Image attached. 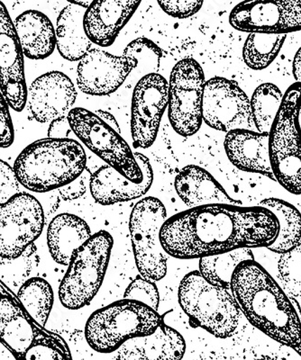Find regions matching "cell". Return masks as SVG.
Segmentation results:
<instances>
[{"instance_id": "obj_31", "label": "cell", "mask_w": 301, "mask_h": 360, "mask_svg": "<svg viewBox=\"0 0 301 360\" xmlns=\"http://www.w3.org/2000/svg\"><path fill=\"white\" fill-rule=\"evenodd\" d=\"M283 93L272 83L258 86L250 99L252 120L259 133H270L272 124L283 103Z\"/></svg>"}, {"instance_id": "obj_17", "label": "cell", "mask_w": 301, "mask_h": 360, "mask_svg": "<svg viewBox=\"0 0 301 360\" xmlns=\"http://www.w3.org/2000/svg\"><path fill=\"white\" fill-rule=\"evenodd\" d=\"M76 98L77 90L72 79L60 72H50L38 77L27 92L31 115L41 124L67 117L72 110Z\"/></svg>"}, {"instance_id": "obj_42", "label": "cell", "mask_w": 301, "mask_h": 360, "mask_svg": "<svg viewBox=\"0 0 301 360\" xmlns=\"http://www.w3.org/2000/svg\"><path fill=\"white\" fill-rule=\"evenodd\" d=\"M96 115H97L102 121H104L105 124L110 125L111 128H113L115 131H117L118 134H120V125H118L117 121L116 118L114 117V115L103 110H98L96 112Z\"/></svg>"}, {"instance_id": "obj_6", "label": "cell", "mask_w": 301, "mask_h": 360, "mask_svg": "<svg viewBox=\"0 0 301 360\" xmlns=\"http://www.w3.org/2000/svg\"><path fill=\"white\" fill-rule=\"evenodd\" d=\"M301 85L294 82L284 93L283 103L269 133L272 172L290 194L301 195Z\"/></svg>"}, {"instance_id": "obj_4", "label": "cell", "mask_w": 301, "mask_h": 360, "mask_svg": "<svg viewBox=\"0 0 301 360\" xmlns=\"http://www.w3.org/2000/svg\"><path fill=\"white\" fill-rule=\"evenodd\" d=\"M162 323L158 311L141 302L124 298L89 316L85 338L93 350L110 354L128 340L155 333Z\"/></svg>"}, {"instance_id": "obj_1", "label": "cell", "mask_w": 301, "mask_h": 360, "mask_svg": "<svg viewBox=\"0 0 301 360\" xmlns=\"http://www.w3.org/2000/svg\"><path fill=\"white\" fill-rule=\"evenodd\" d=\"M278 233L277 218L267 208L217 204L168 218L160 240L169 256L200 259L239 249L268 248Z\"/></svg>"}, {"instance_id": "obj_29", "label": "cell", "mask_w": 301, "mask_h": 360, "mask_svg": "<svg viewBox=\"0 0 301 360\" xmlns=\"http://www.w3.org/2000/svg\"><path fill=\"white\" fill-rule=\"evenodd\" d=\"M17 297L30 316L40 326H46L52 311L54 295L52 285L46 279H27L18 289Z\"/></svg>"}, {"instance_id": "obj_26", "label": "cell", "mask_w": 301, "mask_h": 360, "mask_svg": "<svg viewBox=\"0 0 301 360\" xmlns=\"http://www.w3.org/2000/svg\"><path fill=\"white\" fill-rule=\"evenodd\" d=\"M86 9L70 3L60 13L56 29V46L60 56L70 62H79L91 49L92 43L85 34Z\"/></svg>"}, {"instance_id": "obj_16", "label": "cell", "mask_w": 301, "mask_h": 360, "mask_svg": "<svg viewBox=\"0 0 301 360\" xmlns=\"http://www.w3.org/2000/svg\"><path fill=\"white\" fill-rule=\"evenodd\" d=\"M136 67L137 63L133 59L91 48L79 62L77 85L84 94L111 95L123 85Z\"/></svg>"}, {"instance_id": "obj_40", "label": "cell", "mask_w": 301, "mask_h": 360, "mask_svg": "<svg viewBox=\"0 0 301 360\" xmlns=\"http://www.w3.org/2000/svg\"><path fill=\"white\" fill-rule=\"evenodd\" d=\"M86 179H87V176H85L84 172H83L75 181L58 189L60 198L64 201H72L82 198L87 191Z\"/></svg>"}, {"instance_id": "obj_35", "label": "cell", "mask_w": 301, "mask_h": 360, "mask_svg": "<svg viewBox=\"0 0 301 360\" xmlns=\"http://www.w3.org/2000/svg\"><path fill=\"white\" fill-rule=\"evenodd\" d=\"M37 248L34 244L28 248L18 259H4L5 262L0 263V281L6 284L8 283H13L15 287L19 284L23 285L27 281V276H30L34 262H37Z\"/></svg>"}, {"instance_id": "obj_33", "label": "cell", "mask_w": 301, "mask_h": 360, "mask_svg": "<svg viewBox=\"0 0 301 360\" xmlns=\"http://www.w3.org/2000/svg\"><path fill=\"white\" fill-rule=\"evenodd\" d=\"M281 287L290 298L301 299V243L289 252L281 254L278 262Z\"/></svg>"}, {"instance_id": "obj_24", "label": "cell", "mask_w": 301, "mask_h": 360, "mask_svg": "<svg viewBox=\"0 0 301 360\" xmlns=\"http://www.w3.org/2000/svg\"><path fill=\"white\" fill-rule=\"evenodd\" d=\"M92 236L87 221L72 214L54 217L47 229V246L57 264L68 266L76 250Z\"/></svg>"}, {"instance_id": "obj_5", "label": "cell", "mask_w": 301, "mask_h": 360, "mask_svg": "<svg viewBox=\"0 0 301 360\" xmlns=\"http://www.w3.org/2000/svg\"><path fill=\"white\" fill-rule=\"evenodd\" d=\"M178 300L193 326L217 339L232 337L238 330L242 313L231 291L210 284L197 270L181 279Z\"/></svg>"}, {"instance_id": "obj_18", "label": "cell", "mask_w": 301, "mask_h": 360, "mask_svg": "<svg viewBox=\"0 0 301 360\" xmlns=\"http://www.w3.org/2000/svg\"><path fill=\"white\" fill-rule=\"evenodd\" d=\"M44 330L17 295L0 281V343L18 360Z\"/></svg>"}, {"instance_id": "obj_34", "label": "cell", "mask_w": 301, "mask_h": 360, "mask_svg": "<svg viewBox=\"0 0 301 360\" xmlns=\"http://www.w3.org/2000/svg\"><path fill=\"white\" fill-rule=\"evenodd\" d=\"M122 56L136 60L137 72L143 74V77H145L148 74L158 73L162 53L153 41L140 37L124 48Z\"/></svg>"}, {"instance_id": "obj_7", "label": "cell", "mask_w": 301, "mask_h": 360, "mask_svg": "<svg viewBox=\"0 0 301 360\" xmlns=\"http://www.w3.org/2000/svg\"><path fill=\"white\" fill-rule=\"evenodd\" d=\"M113 245L111 234L99 231L75 250L59 287L63 307L79 310L91 303L103 284Z\"/></svg>"}, {"instance_id": "obj_22", "label": "cell", "mask_w": 301, "mask_h": 360, "mask_svg": "<svg viewBox=\"0 0 301 360\" xmlns=\"http://www.w3.org/2000/svg\"><path fill=\"white\" fill-rule=\"evenodd\" d=\"M174 188L179 198L190 208L217 204H242L230 197L209 172L197 165H188L181 169L176 176Z\"/></svg>"}, {"instance_id": "obj_20", "label": "cell", "mask_w": 301, "mask_h": 360, "mask_svg": "<svg viewBox=\"0 0 301 360\" xmlns=\"http://www.w3.org/2000/svg\"><path fill=\"white\" fill-rule=\"evenodd\" d=\"M140 4V1L130 0L92 1L86 9L83 20L89 41L101 47L110 46Z\"/></svg>"}, {"instance_id": "obj_11", "label": "cell", "mask_w": 301, "mask_h": 360, "mask_svg": "<svg viewBox=\"0 0 301 360\" xmlns=\"http://www.w3.org/2000/svg\"><path fill=\"white\" fill-rule=\"evenodd\" d=\"M44 220L40 202L27 192L0 205V258L15 259L23 255L43 233Z\"/></svg>"}, {"instance_id": "obj_10", "label": "cell", "mask_w": 301, "mask_h": 360, "mask_svg": "<svg viewBox=\"0 0 301 360\" xmlns=\"http://www.w3.org/2000/svg\"><path fill=\"white\" fill-rule=\"evenodd\" d=\"M168 117L174 130L182 137L198 133L203 124L205 75L196 60L184 58L169 75Z\"/></svg>"}, {"instance_id": "obj_14", "label": "cell", "mask_w": 301, "mask_h": 360, "mask_svg": "<svg viewBox=\"0 0 301 360\" xmlns=\"http://www.w3.org/2000/svg\"><path fill=\"white\" fill-rule=\"evenodd\" d=\"M169 83L159 73L142 77L134 89L131 109V134L134 146H153L165 109L168 108Z\"/></svg>"}, {"instance_id": "obj_23", "label": "cell", "mask_w": 301, "mask_h": 360, "mask_svg": "<svg viewBox=\"0 0 301 360\" xmlns=\"http://www.w3.org/2000/svg\"><path fill=\"white\" fill-rule=\"evenodd\" d=\"M184 336L163 321L155 333L128 340L117 350V360H181L186 352Z\"/></svg>"}, {"instance_id": "obj_3", "label": "cell", "mask_w": 301, "mask_h": 360, "mask_svg": "<svg viewBox=\"0 0 301 360\" xmlns=\"http://www.w3.org/2000/svg\"><path fill=\"white\" fill-rule=\"evenodd\" d=\"M86 166L87 156L78 141L46 138L25 148L15 160L14 170L23 188L47 193L75 181Z\"/></svg>"}, {"instance_id": "obj_37", "label": "cell", "mask_w": 301, "mask_h": 360, "mask_svg": "<svg viewBox=\"0 0 301 360\" xmlns=\"http://www.w3.org/2000/svg\"><path fill=\"white\" fill-rule=\"evenodd\" d=\"M21 186L14 168L0 160V205L6 204L15 195L21 193Z\"/></svg>"}, {"instance_id": "obj_13", "label": "cell", "mask_w": 301, "mask_h": 360, "mask_svg": "<svg viewBox=\"0 0 301 360\" xmlns=\"http://www.w3.org/2000/svg\"><path fill=\"white\" fill-rule=\"evenodd\" d=\"M236 30L287 35L301 31V0H255L239 3L229 15Z\"/></svg>"}, {"instance_id": "obj_45", "label": "cell", "mask_w": 301, "mask_h": 360, "mask_svg": "<svg viewBox=\"0 0 301 360\" xmlns=\"http://www.w3.org/2000/svg\"><path fill=\"white\" fill-rule=\"evenodd\" d=\"M299 124H300V130H301V108H300V110L299 112Z\"/></svg>"}, {"instance_id": "obj_8", "label": "cell", "mask_w": 301, "mask_h": 360, "mask_svg": "<svg viewBox=\"0 0 301 360\" xmlns=\"http://www.w3.org/2000/svg\"><path fill=\"white\" fill-rule=\"evenodd\" d=\"M167 220V211L160 199L147 197L131 212L129 233L136 265L140 276L152 281L165 278L168 255L163 250L160 233Z\"/></svg>"}, {"instance_id": "obj_9", "label": "cell", "mask_w": 301, "mask_h": 360, "mask_svg": "<svg viewBox=\"0 0 301 360\" xmlns=\"http://www.w3.org/2000/svg\"><path fill=\"white\" fill-rule=\"evenodd\" d=\"M68 120L73 133L91 152L130 181H142L143 170L120 134L85 108H73Z\"/></svg>"}, {"instance_id": "obj_25", "label": "cell", "mask_w": 301, "mask_h": 360, "mask_svg": "<svg viewBox=\"0 0 301 360\" xmlns=\"http://www.w3.org/2000/svg\"><path fill=\"white\" fill-rule=\"evenodd\" d=\"M24 56L30 60H44L56 47V34L47 15L37 11L19 15L14 22Z\"/></svg>"}, {"instance_id": "obj_19", "label": "cell", "mask_w": 301, "mask_h": 360, "mask_svg": "<svg viewBox=\"0 0 301 360\" xmlns=\"http://www.w3.org/2000/svg\"><path fill=\"white\" fill-rule=\"evenodd\" d=\"M134 157L143 170V179L132 182L108 165L96 170L89 180L93 199L101 205H112L140 198L149 191L153 182V170L148 158L136 153Z\"/></svg>"}, {"instance_id": "obj_46", "label": "cell", "mask_w": 301, "mask_h": 360, "mask_svg": "<svg viewBox=\"0 0 301 360\" xmlns=\"http://www.w3.org/2000/svg\"><path fill=\"white\" fill-rule=\"evenodd\" d=\"M255 360H270V359H255Z\"/></svg>"}, {"instance_id": "obj_32", "label": "cell", "mask_w": 301, "mask_h": 360, "mask_svg": "<svg viewBox=\"0 0 301 360\" xmlns=\"http://www.w3.org/2000/svg\"><path fill=\"white\" fill-rule=\"evenodd\" d=\"M18 360H72V356L63 338L44 329Z\"/></svg>"}, {"instance_id": "obj_2", "label": "cell", "mask_w": 301, "mask_h": 360, "mask_svg": "<svg viewBox=\"0 0 301 360\" xmlns=\"http://www.w3.org/2000/svg\"><path fill=\"white\" fill-rule=\"evenodd\" d=\"M230 291L252 326L301 356V317L264 266L255 260L241 263L233 272Z\"/></svg>"}, {"instance_id": "obj_15", "label": "cell", "mask_w": 301, "mask_h": 360, "mask_svg": "<svg viewBox=\"0 0 301 360\" xmlns=\"http://www.w3.org/2000/svg\"><path fill=\"white\" fill-rule=\"evenodd\" d=\"M24 56L14 22L0 1V91L17 112L23 111L27 102Z\"/></svg>"}, {"instance_id": "obj_27", "label": "cell", "mask_w": 301, "mask_h": 360, "mask_svg": "<svg viewBox=\"0 0 301 360\" xmlns=\"http://www.w3.org/2000/svg\"><path fill=\"white\" fill-rule=\"evenodd\" d=\"M276 217L278 233L276 240L267 248L271 252L283 254L301 243V214L297 207L283 199L269 198L259 202Z\"/></svg>"}, {"instance_id": "obj_30", "label": "cell", "mask_w": 301, "mask_h": 360, "mask_svg": "<svg viewBox=\"0 0 301 360\" xmlns=\"http://www.w3.org/2000/svg\"><path fill=\"white\" fill-rule=\"evenodd\" d=\"M287 35L249 34L243 47V60L254 70L267 69L283 49Z\"/></svg>"}, {"instance_id": "obj_44", "label": "cell", "mask_w": 301, "mask_h": 360, "mask_svg": "<svg viewBox=\"0 0 301 360\" xmlns=\"http://www.w3.org/2000/svg\"><path fill=\"white\" fill-rule=\"evenodd\" d=\"M0 360H17L14 355L0 343Z\"/></svg>"}, {"instance_id": "obj_41", "label": "cell", "mask_w": 301, "mask_h": 360, "mask_svg": "<svg viewBox=\"0 0 301 360\" xmlns=\"http://www.w3.org/2000/svg\"><path fill=\"white\" fill-rule=\"evenodd\" d=\"M72 134L75 133L70 127L68 115L53 121L48 129V137L52 139H72Z\"/></svg>"}, {"instance_id": "obj_39", "label": "cell", "mask_w": 301, "mask_h": 360, "mask_svg": "<svg viewBox=\"0 0 301 360\" xmlns=\"http://www.w3.org/2000/svg\"><path fill=\"white\" fill-rule=\"evenodd\" d=\"M8 107V103L0 91V148L11 147L15 140L14 127Z\"/></svg>"}, {"instance_id": "obj_38", "label": "cell", "mask_w": 301, "mask_h": 360, "mask_svg": "<svg viewBox=\"0 0 301 360\" xmlns=\"http://www.w3.org/2000/svg\"><path fill=\"white\" fill-rule=\"evenodd\" d=\"M163 12L174 18L184 19L196 15L203 6V1H181V0H162L158 1Z\"/></svg>"}, {"instance_id": "obj_36", "label": "cell", "mask_w": 301, "mask_h": 360, "mask_svg": "<svg viewBox=\"0 0 301 360\" xmlns=\"http://www.w3.org/2000/svg\"><path fill=\"white\" fill-rule=\"evenodd\" d=\"M124 299H131L145 304L153 310L158 311L160 307V294L155 281L136 276L124 291Z\"/></svg>"}, {"instance_id": "obj_28", "label": "cell", "mask_w": 301, "mask_h": 360, "mask_svg": "<svg viewBox=\"0 0 301 360\" xmlns=\"http://www.w3.org/2000/svg\"><path fill=\"white\" fill-rule=\"evenodd\" d=\"M246 260H255L252 249H239L200 259L198 271L210 284L230 291L233 272Z\"/></svg>"}, {"instance_id": "obj_21", "label": "cell", "mask_w": 301, "mask_h": 360, "mask_svg": "<svg viewBox=\"0 0 301 360\" xmlns=\"http://www.w3.org/2000/svg\"><path fill=\"white\" fill-rule=\"evenodd\" d=\"M224 148L229 162L236 168L275 181L269 153V134L252 130L232 131L226 134Z\"/></svg>"}, {"instance_id": "obj_43", "label": "cell", "mask_w": 301, "mask_h": 360, "mask_svg": "<svg viewBox=\"0 0 301 360\" xmlns=\"http://www.w3.org/2000/svg\"><path fill=\"white\" fill-rule=\"evenodd\" d=\"M293 73L295 82L301 85V46L294 56L293 63Z\"/></svg>"}, {"instance_id": "obj_12", "label": "cell", "mask_w": 301, "mask_h": 360, "mask_svg": "<svg viewBox=\"0 0 301 360\" xmlns=\"http://www.w3.org/2000/svg\"><path fill=\"white\" fill-rule=\"evenodd\" d=\"M203 119L210 128L223 133L256 131L248 96L235 80L223 77H214L205 84Z\"/></svg>"}]
</instances>
